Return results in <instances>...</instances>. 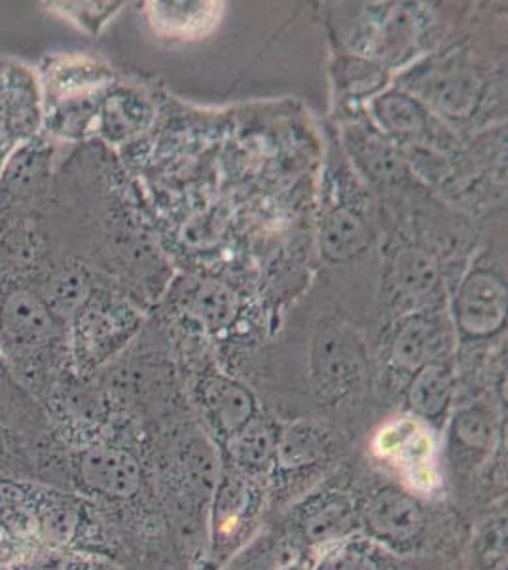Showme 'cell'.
Listing matches in <instances>:
<instances>
[{
    "label": "cell",
    "mask_w": 508,
    "mask_h": 570,
    "mask_svg": "<svg viewBox=\"0 0 508 570\" xmlns=\"http://www.w3.org/2000/svg\"><path fill=\"white\" fill-rule=\"evenodd\" d=\"M156 499L187 570L198 569L207 518L220 473V453L192 419H166L142 430Z\"/></svg>",
    "instance_id": "1"
},
{
    "label": "cell",
    "mask_w": 508,
    "mask_h": 570,
    "mask_svg": "<svg viewBox=\"0 0 508 570\" xmlns=\"http://www.w3.org/2000/svg\"><path fill=\"white\" fill-rule=\"evenodd\" d=\"M360 534L400 558H448L457 515L446 500L416 493L391 475L355 464ZM454 556V553H451Z\"/></svg>",
    "instance_id": "2"
},
{
    "label": "cell",
    "mask_w": 508,
    "mask_h": 570,
    "mask_svg": "<svg viewBox=\"0 0 508 570\" xmlns=\"http://www.w3.org/2000/svg\"><path fill=\"white\" fill-rule=\"evenodd\" d=\"M0 357L39 403L71 370L69 330L23 276L0 278Z\"/></svg>",
    "instance_id": "3"
},
{
    "label": "cell",
    "mask_w": 508,
    "mask_h": 570,
    "mask_svg": "<svg viewBox=\"0 0 508 570\" xmlns=\"http://www.w3.org/2000/svg\"><path fill=\"white\" fill-rule=\"evenodd\" d=\"M349 440L340 430L317 421H297L285 426L276 464L268 480L270 518L329 480L351 461Z\"/></svg>",
    "instance_id": "4"
},
{
    "label": "cell",
    "mask_w": 508,
    "mask_h": 570,
    "mask_svg": "<svg viewBox=\"0 0 508 570\" xmlns=\"http://www.w3.org/2000/svg\"><path fill=\"white\" fill-rule=\"evenodd\" d=\"M270 519L268 487L220 462L207 518V542L196 570H225Z\"/></svg>",
    "instance_id": "5"
},
{
    "label": "cell",
    "mask_w": 508,
    "mask_h": 570,
    "mask_svg": "<svg viewBox=\"0 0 508 570\" xmlns=\"http://www.w3.org/2000/svg\"><path fill=\"white\" fill-rule=\"evenodd\" d=\"M270 519L319 556L330 546L360 532L353 462H346L329 480Z\"/></svg>",
    "instance_id": "6"
},
{
    "label": "cell",
    "mask_w": 508,
    "mask_h": 570,
    "mask_svg": "<svg viewBox=\"0 0 508 570\" xmlns=\"http://www.w3.org/2000/svg\"><path fill=\"white\" fill-rule=\"evenodd\" d=\"M136 316L126 303L91 289L69 324V360L80 379H93L117 360L136 331Z\"/></svg>",
    "instance_id": "7"
},
{
    "label": "cell",
    "mask_w": 508,
    "mask_h": 570,
    "mask_svg": "<svg viewBox=\"0 0 508 570\" xmlns=\"http://www.w3.org/2000/svg\"><path fill=\"white\" fill-rule=\"evenodd\" d=\"M437 435L414 416H395L373 435L376 466L416 493L437 499L438 487L445 485Z\"/></svg>",
    "instance_id": "8"
},
{
    "label": "cell",
    "mask_w": 508,
    "mask_h": 570,
    "mask_svg": "<svg viewBox=\"0 0 508 570\" xmlns=\"http://www.w3.org/2000/svg\"><path fill=\"white\" fill-rule=\"evenodd\" d=\"M440 451V472L445 487L456 489L454 497H472L475 483L489 485V462L497 449L499 424L488 403H469L451 416Z\"/></svg>",
    "instance_id": "9"
},
{
    "label": "cell",
    "mask_w": 508,
    "mask_h": 570,
    "mask_svg": "<svg viewBox=\"0 0 508 570\" xmlns=\"http://www.w3.org/2000/svg\"><path fill=\"white\" fill-rule=\"evenodd\" d=\"M52 158L50 141L40 134L10 153L0 176V234L37 219L50 195Z\"/></svg>",
    "instance_id": "10"
},
{
    "label": "cell",
    "mask_w": 508,
    "mask_h": 570,
    "mask_svg": "<svg viewBox=\"0 0 508 570\" xmlns=\"http://www.w3.org/2000/svg\"><path fill=\"white\" fill-rule=\"evenodd\" d=\"M311 379L319 400L343 407L357 400L368 383L367 354L359 341L341 327H327L311 352Z\"/></svg>",
    "instance_id": "11"
},
{
    "label": "cell",
    "mask_w": 508,
    "mask_h": 570,
    "mask_svg": "<svg viewBox=\"0 0 508 570\" xmlns=\"http://www.w3.org/2000/svg\"><path fill=\"white\" fill-rule=\"evenodd\" d=\"M192 400L198 411V424L217 449L262 411L251 390L225 373L198 376Z\"/></svg>",
    "instance_id": "12"
},
{
    "label": "cell",
    "mask_w": 508,
    "mask_h": 570,
    "mask_svg": "<svg viewBox=\"0 0 508 570\" xmlns=\"http://www.w3.org/2000/svg\"><path fill=\"white\" fill-rule=\"evenodd\" d=\"M0 480L39 481L67 489V449L50 434H29L0 422Z\"/></svg>",
    "instance_id": "13"
},
{
    "label": "cell",
    "mask_w": 508,
    "mask_h": 570,
    "mask_svg": "<svg viewBox=\"0 0 508 570\" xmlns=\"http://www.w3.org/2000/svg\"><path fill=\"white\" fill-rule=\"evenodd\" d=\"M0 101L2 139L18 147L21 142L39 136L44 110L37 72L20 61L0 59Z\"/></svg>",
    "instance_id": "14"
},
{
    "label": "cell",
    "mask_w": 508,
    "mask_h": 570,
    "mask_svg": "<svg viewBox=\"0 0 508 570\" xmlns=\"http://www.w3.org/2000/svg\"><path fill=\"white\" fill-rule=\"evenodd\" d=\"M450 327L442 316L418 312L402 322L389 344V367L405 384L414 373L432 362H442L450 352Z\"/></svg>",
    "instance_id": "15"
},
{
    "label": "cell",
    "mask_w": 508,
    "mask_h": 570,
    "mask_svg": "<svg viewBox=\"0 0 508 570\" xmlns=\"http://www.w3.org/2000/svg\"><path fill=\"white\" fill-rule=\"evenodd\" d=\"M281 432L283 424L277 421L276 416L260 411L219 449L220 462L251 480L268 485L271 470L276 464Z\"/></svg>",
    "instance_id": "16"
},
{
    "label": "cell",
    "mask_w": 508,
    "mask_h": 570,
    "mask_svg": "<svg viewBox=\"0 0 508 570\" xmlns=\"http://www.w3.org/2000/svg\"><path fill=\"white\" fill-rule=\"evenodd\" d=\"M109 72L90 59L77 56L48 58L39 75L42 110L96 101L97 91L109 85Z\"/></svg>",
    "instance_id": "17"
},
{
    "label": "cell",
    "mask_w": 508,
    "mask_h": 570,
    "mask_svg": "<svg viewBox=\"0 0 508 570\" xmlns=\"http://www.w3.org/2000/svg\"><path fill=\"white\" fill-rule=\"evenodd\" d=\"M507 312V289L489 271H475L457 295V324L465 335L480 338L501 330Z\"/></svg>",
    "instance_id": "18"
},
{
    "label": "cell",
    "mask_w": 508,
    "mask_h": 570,
    "mask_svg": "<svg viewBox=\"0 0 508 570\" xmlns=\"http://www.w3.org/2000/svg\"><path fill=\"white\" fill-rule=\"evenodd\" d=\"M456 394V375L448 360L425 365L405 384L406 415L414 416L435 430L442 432L446 416Z\"/></svg>",
    "instance_id": "19"
},
{
    "label": "cell",
    "mask_w": 508,
    "mask_h": 570,
    "mask_svg": "<svg viewBox=\"0 0 508 570\" xmlns=\"http://www.w3.org/2000/svg\"><path fill=\"white\" fill-rule=\"evenodd\" d=\"M445 559L400 558L357 532L322 550L313 570H438Z\"/></svg>",
    "instance_id": "20"
},
{
    "label": "cell",
    "mask_w": 508,
    "mask_h": 570,
    "mask_svg": "<svg viewBox=\"0 0 508 570\" xmlns=\"http://www.w3.org/2000/svg\"><path fill=\"white\" fill-rule=\"evenodd\" d=\"M319 553L289 537L273 519L225 570H313Z\"/></svg>",
    "instance_id": "21"
},
{
    "label": "cell",
    "mask_w": 508,
    "mask_h": 570,
    "mask_svg": "<svg viewBox=\"0 0 508 570\" xmlns=\"http://www.w3.org/2000/svg\"><path fill=\"white\" fill-rule=\"evenodd\" d=\"M53 316L69 330L72 316L90 295L91 279L86 266L64 263L29 278Z\"/></svg>",
    "instance_id": "22"
},
{
    "label": "cell",
    "mask_w": 508,
    "mask_h": 570,
    "mask_svg": "<svg viewBox=\"0 0 508 570\" xmlns=\"http://www.w3.org/2000/svg\"><path fill=\"white\" fill-rule=\"evenodd\" d=\"M389 282L397 301L402 305H416L437 289V261L425 249L405 247L392 259Z\"/></svg>",
    "instance_id": "23"
},
{
    "label": "cell",
    "mask_w": 508,
    "mask_h": 570,
    "mask_svg": "<svg viewBox=\"0 0 508 570\" xmlns=\"http://www.w3.org/2000/svg\"><path fill=\"white\" fill-rule=\"evenodd\" d=\"M215 2H156L150 8V23L166 37L193 39L207 33L219 20Z\"/></svg>",
    "instance_id": "24"
},
{
    "label": "cell",
    "mask_w": 508,
    "mask_h": 570,
    "mask_svg": "<svg viewBox=\"0 0 508 570\" xmlns=\"http://www.w3.org/2000/svg\"><path fill=\"white\" fill-rule=\"evenodd\" d=\"M370 242L367 220L355 209L338 206L322 217L321 247L330 261H346L362 252Z\"/></svg>",
    "instance_id": "25"
},
{
    "label": "cell",
    "mask_w": 508,
    "mask_h": 570,
    "mask_svg": "<svg viewBox=\"0 0 508 570\" xmlns=\"http://www.w3.org/2000/svg\"><path fill=\"white\" fill-rule=\"evenodd\" d=\"M348 147L357 166L376 181H397L405 176L402 158L378 131L355 126L348 131Z\"/></svg>",
    "instance_id": "26"
},
{
    "label": "cell",
    "mask_w": 508,
    "mask_h": 570,
    "mask_svg": "<svg viewBox=\"0 0 508 570\" xmlns=\"http://www.w3.org/2000/svg\"><path fill=\"white\" fill-rule=\"evenodd\" d=\"M373 112L380 120L381 128L402 141H419L431 137V117L424 105L405 96V94H387L373 104Z\"/></svg>",
    "instance_id": "27"
},
{
    "label": "cell",
    "mask_w": 508,
    "mask_h": 570,
    "mask_svg": "<svg viewBox=\"0 0 508 570\" xmlns=\"http://www.w3.org/2000/svg\"><path fill=\"white\" fill-rule=\"evenodd\" d=\"M464 570H507V512L488 513L472 531Z\"/></svg>",
    "instance_id": "28"
},
{
    "label": "cell",
    "mask_w": 508,
    "mask_h": 570,
    "mask_svg": "<svg viewBox=\"0 0 508 570\" xmlns=\"http://www.w3.org/2000/svg\"><path fill=\"white\" fill-rule=\"evenodd\" d=\"M185 306L190 316L211 331L230 327L239 311L236 295L217 282H203V284L196 285L192 292L187 293Z\"/></svg>",
    "instance_id": "29"
},
{
    "label": "cell",
    "mask_w": 508,
    "mask_h": 570,
    "mask_svg": "<svg viewBox=\"0 0 508 570\" xmlns=\"http://www.w3.org/2000/svg\"><path fill=\"white\" fill-rule=\"evenodd\" d=\"M429 96L435 104L442 107V110L459 117L472 109L477 98V82L475 77L465 69H457V67L440 69L431 78Z\"/></svg>",
    "instance_id": "30"
},
{
    "label": "cell",
    "mask_w": 508,
    "mask_h": 570,
    "mask_svg": "<svg viewBox=\"0 0 508 570\" xmlns=\"http://www.w3.org/2000/svg\"><path fill=\"white\" fill-rule=\"evenodd\" d=\"M27 570H128L122 564L80 551H52L21 563Z\"/></svg>",
    "instance_id": "31"
},
{
    "label": "cell",
    "mask_w": 508,
    "mask_h": 570,
    "mask_svg": "<svg viewBox=\"0 0 508 570\" xmlns=\"http://www.w3.org/2000/svg\"><path fill=\"white\" fill-rule=\"evenodd\" d=\"M16 149L13 145L7 141V139H2L0 137V176H2V169H4V164H7V158L10 156V153Z\"/></svg>",
    "instance_id": "32"
},
{
    "label": "cell",
    "mask_w": 508,
    "mask_h": 570,
    "mask_svg": "<svg viewBox=\"0 0 508 570\" xmlns=\"http://www.w3.org/2000/svg\"><path fill=\"white\" fill-rule=\"evenodd\" d=\"M438 570H464V563H461V558H459L457 553H454V556H450V558H446L445 561H442V564L438 567Z\"/></svg>",
    "instance_id": "33"
},
{
    "label": "cell",
    "mask_w": 508,
    "mask_h": 570,
    "mask_svg": "<svg viewBox=\"0 0 508 570\" xmlns=\"http://www.w3.org/2000/svg\"><path fill=\"white\" fill-rule=\"evenodd\" d=\"M0 570H27L23 564H16V567H8V569H0Z\"/></svg>",
    "instance_id": "34"
}]
</instances>
